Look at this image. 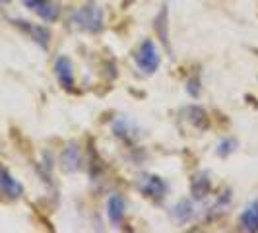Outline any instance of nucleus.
Masks as SVG:
<instances>
[{
  "label": "nucleus",
  "instance_id": "1",
  "mask_svg": "<svg viewBox=\"0 0 258 233\" xmlns=\"http://www.w3.org/2000/svg\"><path fill=\"white\" fill-rule=\"evenodd\" d=\"M70 26L84 33H99L103 29V8L97 2H88L80 6L70 16Z\"/></svg>",
  "mask_w": 258,
  "mask_h": 233
},
{
  "label": "nucleus",
  "instance_id": "2",
  "mask_svg": "<svg viewBox=\"0 0 258 233\" xmlns=\"http://www.w3.org/2000/svg\"><path fill=\"white\" fill-rule=\"evenodd\" d=\"M136 65L144 74H154L161 65V56L152 39H144L136 51Z\"/></svg>",
  "mask_w": 258,
  "mask_h": 233
},
{
  "label": "nucleus",
  "instance_id": "3",
  "mask_svg": "<svg viewBox=\"0 0 258 233\" xmlns=\"http://www.w3.org/2000/svg\"><path fill=\"white\" fill-rule=\"evenodd\" d=\"M24 194V185L14 179L12 173L4 165H0V196L6 200H18Z\"/></svg>",
  "mask_w": 258,
  "mask_h": 233
},
{
  "label": "nucleus",
  "instance_id": "4",
  "mask_svg": "<svg viewBox=\"0 0 258 233\" xmlns=\"http://www.w3.org/2000/svg\"><path fill=\"white\" fill-rule=\"evenodd\" d=\"M14 26H18L20 29H24L29 37L37 43L41 49H49V43H51V31L45 26H39V24H31V22H24V20H12Z\"/></svg>",
  "mask_w": 258,
  "mask_h": 233
},
{
  "label": "nucleus",
  "instance_id": "5",
  "mask_svg": "<svg viewBox=\"0 0 258 233\" xmlns=\"http://www.w3.org/2000/svg\"><path fill=\"white\" fill-rule=\"evenodd\" d=\"M60 167L68 175L84 169V157H82V152L76 144H68L64 148V152L60 155Z\"/></svg>",
  "mask_w": 258,
  "mask_h": 233
},
{
  "label": "nucleus",
  "instance_id": "6",
  "mask_svg": "<svg viewBox=\"0 0 258 233\" xmlns=\"http://www.w3.org/2000/svg\"><path fill=\"white\" fill-rule=\"evenodd\" d=\"M138 189L144 196H152V198H161L167 193V183L157 175H142L138 181Z\"/></svg>",
  "mask_w": 258,
  "mask_h": 233
},
{
  "label": "nucleus",
  "instance_id": "7",
  "mask_svg": "<svg viewBox=\"0 0 258 233\" xmlns=\"http://www.w3.org/2000/svg\"><path fill=\"white\" fill-rule=\"evenodd\" d=\"M54 74H56V80L58 84L64 88V90H72L74 88V65L68 56H58L56 63H54Z\"/></svg>",
  "mask_w": 258,
  "mask_h": 233
},
{
  "label": "nucleus",
  "instance_id": "8",
  "mask_svg": "<svg viewBox=\"0 0 258 233\" xmlns=\"http://www.w3.org/2000/svg\"><path fill=\"white\" fill-rule=\"evenodd\" d=\"M124 214H126V202H124V198L120 194H111L109 200H107V216H109L111 223L115 227H118L122 223V220H124Z\"/></svg>",
  "mask_w": 258,
  "mask_h": 233
},
{
  "label": "nucleus",
  "instance_id": "9",
  "mask_svg": "<svg viewBox=\"0 0 258 233\" xmlns=\"http://www.w3.org/2000/svg\"><path fill=\"white\" fill-rule=\"evenodd\" d=\"M181 113L196 130H206L208 125H210L208 113L200 107V105H188V107H184V109H182Z\"/></svg>",
  "mask_w": 258,
  "mask_h": 233
},
{
  "label": "nucleus",
  "instance_id": "10",
  "mask_svg": "<svg viewBox=\"0 0 258 233\" xmlns=\"http://www.w3.org/2000/svg\"><path fill=\"white\" fill-rule=\"evenodd\" d=\"M212 191V179H210V173L208 171H200L196 173L192 179V185H190V193H192V198L196 200H204L208 194Z\"/></svg>",
  "mask_w": 258,
  "mask_h": 233
},
{
  "label": "nucleus",
  "instance_id": "11",
  "mask_svg": "<svg viewBox=\"0 0 258 233\" xmlns=\"http://www.w3.org/2000/svg\"><path fill=\"white\" fill-rule=\"evenodd\" d=\"M113 132H115L116 138H120V140H130V142L136 140V125L130 119H126V116H118L113 123Z\"/></svg>",
  "mask_w": 258,
  "mask_h": 233
},
{
  "label": "nucleus",
  "instance_id": "12",
  "mask_svg": "<svg viewBox=\"0 0 258 233\" xmlns=\"http://www.w3.org/2000/svg\"><path fill=\"white\" fill-rule=\"evenodd\" d=\"M171 216H173V220L177 221V223H186V221H190L194 216L192 202H190L188 198L179 200V202L173 206V210H171Z\"/></svg>",
  "mask_w": 258,
  "mask_h": 233
},
{
  "label": "nucleus",
  "instance_id": "13",
  "mask_svg": "<svg viewBox=\"0 0 258 233\" xmlns=\"http://www.w3.org/2000/svg\"><path fill=\"white\" fill-rule=\"evenodd\" d=\"M241 225H243V229L250 233L258 231V200H252L245 208V212L241 214Z\"/></svg>",
  "mask_w": 258,
  "mask_h": 233
},
{
  "label": "nucleus",
  "instance_id": "14",
  "mask_svg": "<svg viewBox=\"0 0 258 233\" xmlns=\"http://www.w3.org/2000/svg\"><path fill=\"white\" fill-rule=\"evenodd\" d=\"M154 27L155 31H157V35H159V39H161V43L165 45V47H169V31H167V6H163L161 10H159V14L155 16L154 20Z\"/></svg>",
  "mask_w": 258,
  "mask_h": 233
},
{
  "label": "nucleus",
  "instance_id": "15",
  "mask_svg": "<svg viewBox=\"0 0 258 233\" xmlns=\"http://www.w3.org/2000/svg\"><path fill=\"white\" fill-rule=\"evenodd\" d=\"M35 14H37L41 20H45V22H54L58 18V6L52 0H45L37 10H35Z\"/></svg>",
  "mask_w": 258,
  "mask_h": 233
},
{
  "label": "nucleus",
  "instance_id": "16",
  "mask_svg": "<svg viewBox=\"0 0 258 233\" xmlns=\"http://www.w3.org/2000/svg\"><path fill=\"white\" fill-rule=\"evenodd\" d=\"M229 204H231V193L227 191V193H223L216 200V204L210 208V218H218V216H221L227 208H229Z\"/></svg>",
  "mask_w": 258,
  "mask_h": 233
},
{
  "label": "nucleus",
  "instance_id": "17",
  "mask_svg": "<svg viewBox=\"0 0 258 233\" xmlns=\"http://www.w3.org/2000/svg\"><path fill=\"white\" fill-rule=\"evenodd\" d=\"M237 148H239V142H237L235 138H225V140L220 142L216 154L220 155V157H227V155H231L233 152H237Z\"/></svg>",
  "mask_w": 258,
  "mask_h": 233
},
{
  "label": "nucleus",
  "instance_id": "18",
  "mask_svg": "<svg viewBox=\"0 0 258 233\" xmlns=\"http://www.w3.org/2000/svg\"><path fill=\"white\" fill-rule=\"evenodd\" d=\"M186 91H188L190 97H198L200 95V80L198 78H190L186 82Z\"/></svg>",
  "mask_w": 258,
  "mask_h": 233
},
{
  "label": "nucleus",
  "instance_id": "19",
  "mask_svg": "<svg viewBox=\"0 0 258 233\" xmlns=\"http://www.w3.org/2000/svg\"><path fill=\"white\" fill-rule=\"evenodd\" d=\"M22 2H24V6H26V8H29V10H33V12H35L45 0H22Z\"/></svg>",
  "mask_w": 258,
  "mask_h": 233
},
{
  "label": "nucleus",
  "instance_id": "20",
  "mask_svg": "<svg viewBox=\"0 0 258 233\" xmlns=\"http://www.w3.org/2000/svg\"><path fill=\"white\" fill-rule=\"evenodd\" d=\"M0 2H4V4H8V2H10V0H0Z\"/></svg>",
  "mask_w": 258,
  "mask_h": 233
}]
</instances>
